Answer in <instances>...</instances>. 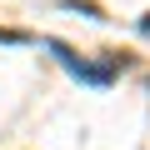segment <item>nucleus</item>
Masks as SVG:
<instances>
[{
  "label": "nucleus",
  "instance_id": "f257e3e1",
  "mask_svg": "<svg viewBox=\"0 0 150 150\" xmlns=\"http://www.w3.org/2000/svg\"><path fill=\"white\" fill-rule=\"evenodd\" d=\"M50 50H55V55H60V60H65L75 75H80V80H90V85H105V80H110V65H85V60H75L65 45H50Z\"/></svg>",
  "mask_w": 150,
  "mask_h": 150
}]
</instances>
